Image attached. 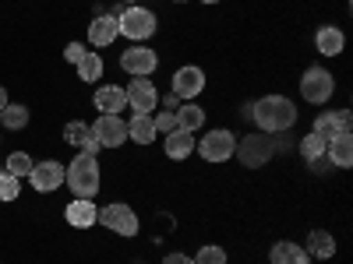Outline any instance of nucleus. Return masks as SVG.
Returning a JSON list of instances; mask_svg holds the SVG:
<instances>
[{"mask_svg": "<svg viewBox=\"0 0 353 264\" xmlns=\"http://www.w3.org/2000/svg\"><path fill=\"white\" fill-rule=\"evenodd\" d=\"M117 36H121V25H117V14H96L92 21H88V43L106 50Z\"/></svg>", "mask_w": 353, "mask_h": 264, "instance_id": "4468645a", "label": "nucleus"}, {"mask_svg": "<svg viewBox=\"0 0 353 264\" xmlns=\"http://www.w3.org/2000/svg\"><path fill=\"white\" fill-rule=\"evenodd\" d=\"M64 219H68V226H74V229H88V226H96L99 208H96L88 197H74L68 208H64Z\"/></svg>", "mask_w": 353, "mask_h": 264, "instance_id": "f3484780", "label": "nucleus"}, {"mask_svg": "<svg viewBox=\"0 0 353 264\" xmlns=\"http://www.w3.org/2000/svg\"><path fill=\"white\" fill-rule=\"evenodd\" d=\"M163 264H194V257H188V254H166Z\"/></svg>", "mask_w": 353, "mask_h": 264, "instance_id": "473e14b6", "label": "nucleus"}, {"mask_svg": "<svg viewBox=\"0 0 353 264\" xmlns=\"http://www.w3.org/2000/svg\"><path fill=\"white\" fill-rule=\"evenodd\" d=\"M92 106H96L99 113L121 116V109H128V96H124V88H121V85H103V88H96Z\"/></svg>", "mask_w": 353, "mask_h": 264, "instance_id": "dca6fc26", "label": "nucleus"}, {"mask_svg": "<svg viewBox=\"0 0 353 264\" xmlns=\"http://www.w3.org/2000/svg\"><path fill=\"white\" fill-rule=\"evenodd\" d=\"M353 127V113L350 109H339V113H318V120H314V134L321 141H332L336 134H350Z\"/></svg>", "mask_w": 353, "mask_h": 264, "instance_id": "ddd939ff", "label": "nucleus"}, {"mask_svg": "<svg viewBox=\"0 0 353 264\" xmlns=\"http://www.w3.org/2000/svg\"><path fill=\"white\" fill-rule=\"evenodd\" d=\"M237 155L248 169H258V166H265V162H272V141H269V134H248L244 141H237Z\"/></svg>", "mask_w": 353, "mask_h": 264, "instance_id": "6e6552de", "label": "nucleus"}, {"mask_svg": "<svg viewBox=\"0 0 353 264\" xmlns=\"http://www.w3.org/2000/svg\"><path fill=\"white\" fill-rule=\"evenodd\" d=\"M99 141V148H121V144L128 141V124L121 120V116H113V113H99V120L96 124H88Z\"/></svg>", "mask_w": 353, "mask_h": 264, "instance_id": "1a4fd4ad", "label": "nucleus"}, {"mask_svg": "<svg viewBox=\"0 0 353 264\" xmlns=\"http://www.w3.org/2000/svg\"><path fill=\"white\" fill-rule=\"evenodd\" d=\"M117 25H121V36H128L131 43H145L156 36V14L141 4H131L117 14Z\"/></svg>", "mask_w": 353, "mask_h": 264, "instance_id": "7ed1b4c3", "label": "nucleus"}, {"mask_svg": "<svg viewBox=\"0 0 353 264\" xmlns=\"http://www.w3.org/2000/svg\"><path fill=\"white\" fill-rule=\"evenodd\" d=\"M32 166H36V162H32V159H28L25 152H14V155L8 159V169H4V173H11V176H18V180H25V176H28V173H32Z\"/></svg>", "mask_w": 353, "mask_h": 264, "instance_id": "cd10ccee", "label": "nucleus"}, {"mask_svg": "<svg viewBox=\"0 0 353 264\" xmlns=\"http://www.w3.org/2000/svg\"><path fill=\"white\" fill-rule=\"evenodd\" d=\"M74 67H78V78H81L85 85H92V81H99V78H103V56L88 50Z\"/></svg>", "mask_w": 353, "mask_h": 264, "instance_id": "a878e982", "label": "nucleus"}, {"mask_svg": "<svg viewBox=\"0 0 353 264\" xmlns=\"http://www.w3.org/2000/svg\"><path fill=\"white\" fill-rule=\"evenodd\" d=\"M176 106H181V99H176V96H166V99H163V109H173V113H176Z\"/></svg>", "mask_w": 353, "mask_h": 264, "instance_id": "72a5a7b5", "label": "nucleus"}, {"mask_svg": "<svg viewBox=\"0 0 353 264\" xmlns=\"http://www.w3.org/2000/svg\"><path fill=\"white\" fill-rule=\"evenodd\" d=\"M28 120H32V113H28V106H21V102H8L4 109H0V124H4V131H25Z\"/></svg>", "mask_w": 353, "mask_h": 264, "instance_id": "b1692460", "label": "nucleus"}, {"mask_svg": "<svg viewBox=\"0 0 353 264\" xmlns=\"http://www.w3.org/2000/svg\"><path fill=\"white\" fill-rule=\"evenodd\" d=\"M301 155H304L307 162H314V159H325V141H321L314 131H311V134H304V141H301Z\"/></svg>", "mask_w": 353, "mask_h": 264, "instance_id": "bb28decb", "label": "nucleus"}, {"mask_svg": "<svg viewBox=\"0 0 353 264\" xmlns=\"http://www.w3.org/2000/svg\"><path fill=\"white\" fill-rule=\"evenodd\" d=\"M194 152H198L205 162H230L233 152H237V134L226 131V127H216V131H209V134L194 144Z\"/></svg>", "mask_w": 353, "mask_h": 264, "instance_id": "20e7f679", "label": "nucleus"}, {"mask_svg": "<svg viewBox=\"0 0 353 264\" xmlns=\"http://www.w3.org/2000/svg\"><path fill=\"white\" fill-rule=\"evenodd\" d=\"M325 155L332 159V166L350 169L353 166V138L350 134H336L332 141H325Z\"/></svg>", "mask_w": 353, "mask_h": 264, "instance_id": "aec40b11", "label": "nucleus"}, {"mask_svg": "<svg viewBox=\"0 0 353 264\" xmlns=\"http://www.w3.org/2000/svg\"><path fill=\"white\" fill-rule=\"evenodd\" d=\"M152 124H156V134H173L176 131V113L173 109H159L152 116Z\"/></svg>", "mask_w": 353, "mask_h": 264, "instance_id": "7c9ffc66", "label": "nucleus"}, {"mask_svg": "<svg viewBox=\"0 0 353 264\" xmlns=\"http://www.w3.org/2000/svg\"><path fill=\"white\" fill-rule=\"evenodd\" d=\"M314 46H318V53H321V56H339V53H343V46H346L343 28H336V25L318 28V32H314Z\"/></svg>", "mask_w": 353, "mask_h": 264, "instance_id": "6ab92c4d", "label": "nucleus"}, {"mask_svg": "<svg viewBox=\"0 0 353 264\" xmlns=\"http://www.w3.org/2000/svg\"><path fill=\"white\" fill-rule=\"evenodd\" d=\"M85 53H88V50H85L81 43H68V46H64V60H68V64H78Z\"/></svg>", "mask_w": 353, "mask_h": 264, "instance_id": "2f4dec72", "label": "nucleus"}, {"mask_svg": "<svg viewBox=\"0 0 353 264\" xmlns=\"http://www.w3.org/2000/svg\"><path fill=\"white\" fill-rule=\"evenodd\" d=\"M124 4H128V8H131V4H141V0H124Z\"/></svg>", "mask_w": 353, "mask_h": 264, "instance_id": "c9c22d12", "label": "nucleus"}, {"mask_svg": "<svg viewBox=\"0 0 353 264\" xmlns=\"http://www.w3.org/2000/svg\"><path fill=\"white\" fill-rule=\"evenodd\" d=\"M301 96L311 106H325L336 96V78L325 67H307L304 78H301Z\"/></svg>", "mask_w": 353, "mask_h": 264, "instance_id": "39448f33", "label": "nucleus"}, {"mask_svg": "<svg viewBox=\"0 0 353 264\" xmlns=\"http://www.w3.org/2000/svg\"><path fill=\"white\" fill-rule=\"evenodd\" d=\"M201 88H205V71L188 64V67H176L173 74V96L176 99H184V102H194V96H201Z\"/></svg>", "mask_w": 353, "mask_h": 264, "instance_id": "f8f14e48", "label": "nucleus"}, {"mask_svg": "<svg viewBox=\"0 0 353 264\" xmlns=\"http://www.w3.org/2000/svg\"><path fill=\"white\" fill-rule=\"evenodd\" d=\"M96 222L113 229L117 236H138V215H134L131 204H124V201H113V204H106V208H99Z\"/></svg>", "mask_w": 353, "mask_h": 264, "instance_id": "423d86ee", "label": "nucleus"}, {"mask_svg": "<svg viewBox=\"0 0 353 264\" xmlns=\"http://www.w3.org/2000/svg\"><path fill=\"white\" fill-rule=\"evenodd\" d=\"M248 116L258 124L261 134H283V131H290L293 124H297V106H293L286 96H261L248 109Z\"/></svg>", "mask_w": 353, "mask_h": 264, "instance_id": "f257e3e1", "label": "nucleus"}, {"mask_svg": "<svg viewBox=\"0 0 353 264\" xmlns=\"http://www.w3.org/2000/svg\"><path fill=\"white\" fill-rule=\"evenodd\" d=\"M194 264H226V250L216 247V243H205L194 257Z\"/></svg>", "mask_w": 353, "mask_h": 264, "instance_id": "c85d7f7f", "label": "nucleus"}, {"mask_svg": "<svg viewBox=\"0 0 353 264\" xmlns=\"http://www.w3.org/2000/svg\"><path fill=\"white\" fill-rule=\"evenodd\" d=\"M64 184L74 190V197H88V201H92V197L99 194V184H103V173H99L96 155L78 152L74 162L64 166Z\"/></svg>", "mask_w": 353, "mask_h": 264, "instance_id": "f03ea898", "label": "nucleus"}, {"mask_svg": "<svg viewBox=\"0 0 353 264\" xmlns=\"http://www.w3.org/2000/svg\"><path fill=\"white\" fill-rule=\"evenodd\" d=\"M21 194V180L11 173H0V201H14Z\"/></svg>", "mask_w": 353, "mask_h": 264, "instance_id": "c756f323", "label": "nucleus"}, {"mask_svg": "<svg viewBox=\"0 0 353 264\" xmlns=\"http://www.w3.org/2000/svg\"><path fill=\"white\" fill-rule=\"evenodd\" d=\"M307 257H318V261H329L332 254H336V236L332 232H325V229H314L311 236H307Z\"/></svg>", "mask_w": 353, "mask_h": 264, "instance_id": "5701e85b", "label": "nucleus"}, {"mask_svg": "<svg viewBox=\"0 0 353 264\" xmlns=\"http://www.w3.org/2000/svg\"><path fill=\"white\" fill-rule=\"evenodd\" d=\"M28 180H32V187L39 194H53V190H61L64 187V162H57V159H46V162H36L32 173H28Z\"/></svg>", "mask_w": 353, "mask_h": 264, "instance_id": "9b49d317", "label": "nucleus"}, {"mask_svg": "<svg viewBox=\"0 0 353 264\" xmlns=\"http://www.w3.org/2000/svg\"><path fill=\"white\" fill-rule=\"evenodd\" d=\"M201 4H219V0H201Z\"/></svg>", "mask_w": 353, "mask_h": 264, "instance_id": "e433bc0d", "label": "nucleus"}, {"mask_svg": "<svg viewBox=\"0 0 353 264\" xmlns=\"http://www.w3.org/2000/svg\"><path fill=\"white\" fill-rule=\"evenodd\" d=\"M121 67H124L131 78H149V74L159 67V56H156V50H149L145 43H131V46L121 53Z\"/></svg>", "mask_w": 353, "mask_h": 264, "instance_id": "0eeeda50", "label": "nucleus"}, {"mask_svg": "<svg viewBox=\"0 0 353 264\" xmlns=\"http://www.w3.org/2000/svg\"><path fill=\"white\" fill-rule=\"evenodd\" d=\"M173 4H188V0H173Z\"/></svg>", "mask_w": 353, "mask_h": 264, "instance_id": "4c0bfd02", "label": "nucleus"}, {"mask_svg": "<svg viewBox=\"0 0 353 264\" xmlns=\"http://www.w3.org/2000/svg\"><path fill=\"white\" fill-rule=\"evenodd\" d=\"M176 127H181V131H191V134H198V131L205 127V109H201V106H194V102L176 106Z\"/></svg>", "mask_w": 353, "mask_h": 264, "instance_id": "393cba45", "label": "nucleus"}, {"mask_svg": "<svg viewBox=\"0 0 353 264\" xmlns=\"http://www.w3.org/2000/svg\"><path fill=\"white\" fill-rule=\"evenodd\" d=\"M124 96H128V109L131 113H149L159 106V92H156V85L149 78H131V85L124 88Z\"/></svg>", "mask_w": 353, "mask_h": 264, "instance_id": "9d476101", "label": "nucleus"}, {"mask_svg": "<svg viewBox=\"0 0 353 264\" xmlns=\"http://www.w3.org/2000/svg\"><path fill=\"white\" fill-rule=\"evenodd\" d=\"M194 134L191 131H181L176 127L173 134H166V141H163V152H166V159H173V162H181V159H191L194 155Z\"/></svg>", "mask_w": 353, "mask_h": 264, "instance_id": "a211bd4d", "label": "nucleus"}, {"mask_svg": "<svg viewBox=\"0 0 353 264\" xmlns=\"http://www.w3.org/2000/svg\"><path fill=\"white\" fill-rule=\"evenodd\" d=\"M64 141L71 144V148H81L85 155H96V152H99V141H96L92 127H88V124H81V120H71V124H64Z\"/></svg>", "mask_w": 353, "mask_h": 264, "instance_id": "2eb2a0df", "label": "nucleus"}, {"mask_svg": "<svg viewBox=\"0 0 353 264\" xmlns=\"http://www.w3.org/2000/svg\"><path fill=\"white\" fill-rule=\"evenodd\" d=\"M269 261H272V264H311L307 250L297 247V243H290V240H279V243L269 250Z\"/></svg>", "mask_w": 353, "mask_h": 264, "instance_id": "4be33fe9", "label": "nucleus"}, {"mask_svg": "<svg viewBox=\"0 0 353 264\" xmlns=\"http://www.w3.org/2000/svg\"><path fill=\"white\" fill-rule=\"evenodd\" d=\"M128 141H134V144H152L156 141V124H152L149 113H134L128 120Z\"/></svg>", "mask_w": 353, "mask_h": 264, "instance_id": "412c9836", "label": "nucleus"}, {"mask_svg": "<svg viewBox=\"0 0 353 264\" xmlns=\"http://www.w3.org/2000/svg\"><path fill=\"white\" fill-rule=\"evenodd\" d=\"M8 102H11V99H8V92H4V85H0V109H4Z\"/></svg>", "mask_w": 353, "mask_h": 264, "instance_id": "f704fd0d", "label": "nucleus"}]
</instances>
